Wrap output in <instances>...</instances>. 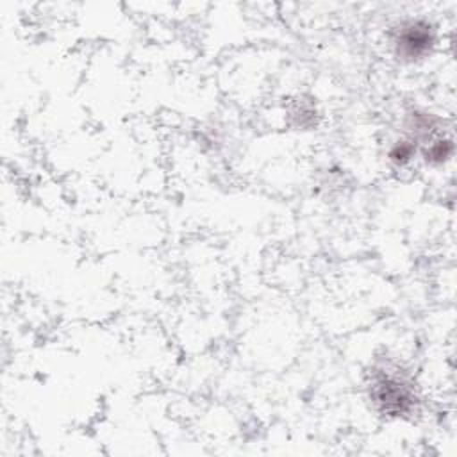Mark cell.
I'll return each instance as SVG.
<instances>
[{
  "label": "cell",
  "instance_id": "obj_1",
  "mask_svg": "<svg viewBox=\"0 0 457 457\" xmlns=\"http://www.w3.org/2000/svg\"><path fill=\"white\" fill-rule=\"evenodd\" d=\"M432 45V30L427 23L411 21L400 29L396 37L398 54L405 57H418Z\"/></svg>",
  "mask_w": 457,
  "mask_h": 457
}]
</instances>
